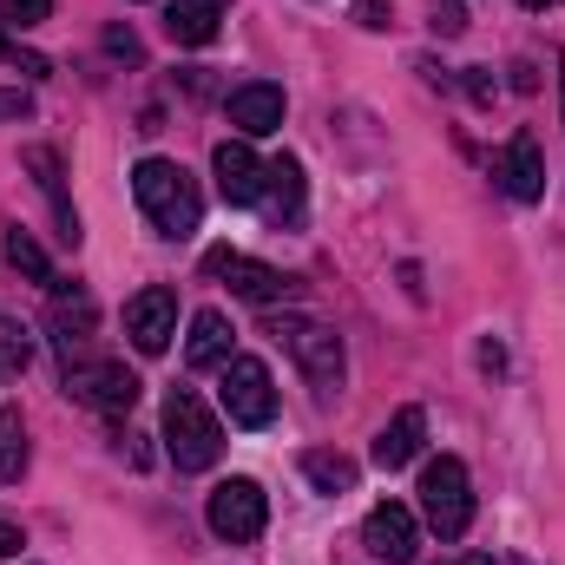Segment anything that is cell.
<instances>
[{
  "label": "cell",
  "instance_id": "cell-10",
  "mask_svg": "<svg viewBox=\"0 0 565 565\" xmlns=\"http://www.w3.org/2000/svg\"><path fill=\"white\" fill-rule=\"evenodd\" d=\"M362 546L388 565H408L422 553V526H415V513H408L402 500H382V507L362 520Z\"/></svg>",
  "mask_w": 565,
  "mask_h": 565
},
{
  "label": "cell",
  "instance_id": "cell-1",
  "mask_svg": "<svg viewBox=\"0 0 565 565\" xmlns=\"http://www.w3.org/2000/svg\"><path fill=\"white\" fill-rule=\"evenodd\" d=\"M132 198H139L145 224L158 237H171V244H184L198 231V217H204V191L178 158H139L132 164Z\"/></svg>",
  "mask_w": 565,
  "mask_h": 565
},
{
  "label": "cell",
  "instance_id": "cell-27",
  "mask_svg": "<svg viewBox=\"0 0 565 565\" xmlns=\"http://www.w3.org/2000/svg\"><path fill=\"white\" fill-rule=\"evenodd\" d=\"M106 53L126 60V66H139V40H132V26H113V33H106Z\"/></svg>",
  "mask_w": 565,
  "mask_h": 565
},
{
  "label": "cell",
  "instance_id": "cell-7",
  "mask_svg": "<svg viewBox=\"0 0 565 565\" xmlns=\"http://www.w3.org/2000/svg\"><path fill=\"white\" fill-rule=\"evenodd\" d=\"M66 395L79 402V408H93V415H132V402H139V375L126 369V362H73L66 369Z\"/></svg>",
  "mask_w": 565,
  "mask_h": 565
},
{
  "label": "cell",
  "instance_id": "cell-14",
  "mask_svg": "<svg viewBox=\"0 0 565 565\" xmlns=\"http://www.w3.org/2000/svg\"><path fill=\"white\" fill-rule=\"evenodd\" d=\"M20 164L33 171L40 198L53 204V217H60V244H66V250H79V237H86V231H79V211L66 204V184H60V151H53V145H26V151H20Z\"/></svg>",
  "mask_w": 565,
  "mask_h": 565
},
{
  "label": "cell",
  "instance_id": "cell-34",
  "mask_svg": "<svg viewBox=\"0 0 565 565\" xmlns=\"http://www.w3.org/2000/svg\"><path fill=\"white\" fill-rule=\"evenodd\" d=\"M559 86H565V60H559ZM559 106H565V99H559Z\"/></svg>",
  "mask_w": 565,
  "mask_h": 565
},
{
  "label": "cell",
  "instance_id": "cell-4",
  "mask_svg": "<svg viewBox=\"0 0 565 565\" xmlns=\"http://www.w3.org/2000/svg\"><path fill=\"white\" fill-rule=\"evenodd\" d=\"M422 513L447 546L467 540V526H473V487H467V467L454 454H440V460L422 467Z\"/></svg>",
  "mask_w": 565,
  "mask_h": 565
},
{
  "label": "cell",
  "instance_id": "cell-3",
  "mask_svg": "<svg viewBox=\"0 0 565 565\" xmlns=\"http://www.w3.org/2000/svg\"><path fill=\"white\" fill-rule=\"evenodd\" d=\"M164 454L178 460V473H204L224 454V422L198 402V388H171L164 395Z\"/></svg>",
  "mask_w": 565,
  "mask_h": 565
},
{
  "label": "cell",
  "instance_id": "cell-33",
  "mask_svg": "<svg viewBox=\"0 0 565 565\" xmlns=\"http://www.w3.org/2000/svg\"><path fill=\"white\" fill-rule=\"evenodd\" d=\"M460 565H493V559H460Z\"/></svg>",
  "mask_w": 565,
  "mask_h": 565
},
{
  "label": "cell",
  "instance_id": "cell-32",
  "mask_svg": "<svg viewBox=\"0 0 565 565\" xmlns=\"http://www.w3.org/2000/svg\"><path fill=\"white\" fill-rule=\"evenodd\" d=\"M520 7H533V13H546V7H559V0H520Z\"/></svg>",
  "mask_w": 565,
  "mask_h": 565
},
{
  "label": "cell",
  "instance_id": "cell-18",
  "mask_svg": "<svg viewBox=\"0 0 565 565\" xmlns=\"http://www.w3.org/2000/svg\"><path fill=\"white\" fill-rule=\"evenodd\" d=\"M422 440H427V415H422V408H402L395 422L375 434V467H388V473H395V467H408V460L422 454Z\"/></svg>",
  "mask_w": 565,
  "mask_h": 565
},
{
  "label": "cell",
  "instance_id": "cell-36",
  "mask_svg": "<svg viewBox=\"0 0 565 565\" xmlns=\"http://www.w3.org/2000/svg\"><path fill=\"white\" fill-rule=\"evenodd\" d=\"M526 565H533V559H526Z\"/></svg>",
  "mask_w": 565,
  "mask_h": 565
},
{
  "label": "cell",
  "instance_id": "cell-23",
  "mask_svg": "<svg viewBox=\"0 0 565 565\" xmlns=\"http://www.w3.org/2000/svg\"><path fill=\"white\" fill-rule=\"evenodd\" d=\"M33 362V342H26V322H13L0 309V369H26Z\"/></svg>",
  "mask_w": 565,
  "mask_h": 565
},
{
  "label": "cell",
  "instance_id": "cell-22",
  "mask_svg": "<svg viewBox=\"0 0 565 565\" xmlns=\"http://www.w3.org/2000/svg\"><path fill=\"white\" fill-rule=\"evenodd\" d=\"M20 473H26V422H20V408L7 402V408H0V480L13 487Z\"/></svg>",
  "mask_w": 565,
  "mask_h": 565
},
{
  "label": "cell",
  "instance_id": "cell-31",
  "mask_svg": "<svg viewBox=\"0 0 565 565\" xmlns=\"http://www.w3.org/2000/svg\"><path fill=\"white\" fill-rule=\"evenodd\" d=\"M20 546H26V540H20V526H13V520H7V513H0V559H13V553H20Z\"/></svg>",
  "mask_w": 565,
  "mask_h": 565
},
{
  "label": "cell",
  "instance_id": "cell-8",
  "mask_svg": "<svg viewBox=\"0 0 565 565\" xmlns=\"http://www.w3.org/2000/svg\"><path fill=\"white\" fill-rule=\"evenodd\" d=\"M204 270L217 282H231V296H244V302H264V309H277L296 296V277H282L270 264H257V257H244V250H211L204 257Z\"/></svg>",
  "mask_w": 565,
  "mask_h": 565
},
{
  "label": "cell",
  "instance_id": "cell-16",
  "mask_svg": "<svg viewBox=\"0 0 565 565\" xmlns=\"http://www.w3.org/2000/svg\"><path fill=\"white\" fill-rule=\"evenodd\" d=\"M231 335H237V329H231V316H224V309H198V316H191L184 362H191L198 375H204V369H224V362H231Z\"/></svg>",
  "mask_w": 565,
  "mask_h": 565
},
{
  "label": "cell",
  "instance_id": "cell-6",
  "mask_svg": "<svg viewBox=\"0 0 565 565\" xmlns=\"http://www.w3.org/2000/svg\"><path fill=\"white\" fill-rule=\"evenodd\" d=\"M217 402H224V415L237 427H270L277 422V382H270V369H264L257 355H231V362H224Z\"/></svg>",
  "mask_w": 565,
  "mask_h": 565
},
{
  "label": "cell",
  "instance_id": "cell-15",
  "mask_svg": "<svg viewBox=\"0 0 565 565\" xmlns=\"http://www.w3.org/2000/svg\"><path fill=\"white\" fill-rule=\"evenodd\" d=\"M93 296L79 289V282H53V335H60V349H66V362H73V349H86V335H93Z\"/></svg>",
  "mask_w": 565,
  "mask_h": 565
},
{
  "label": "cell",
  "instance_id": "cell-19",
  "mask_svg": "<svg viewBox=\"0 0 565 565\" xmlns=\"http://www.w3.org/2000/svg\"><path fill=\"white\" fill-rule=\"evenodd\" d=\"M264 204H270L277 224H302V164L296 158L264 164Z\"/></svg>",
  "mask_w": 565,
  "mask_h": 565
},
{
  "label": "cell",
  "instance_id": "cell-35",
  "mask_svg": "<svg viewBox=\"0 0 565 565\" xmlns=\"http://www.w3.org/2000/svg\"><path fill=\"white\" fill-rule=\"evenodd\" d=\"M0 375H7V369H0Z\"/></svg>",
  "mask_w": 565,
  "mask_h": 565
},
{
  "label": "cell",
  "instance_id": "cell-28",
  "mask_svg": "<svg viewBox=\"0 0 565 565\" xmlns=\"http://www.w3.org/2000/svg\"><path fill=\"white\" fill-rule=\"evenodd\" d=\"M355 20H362L369 33H382V26H388L395 13H388V0H355Z\"/></svg>",
  "mask_w": 565,
  "mask_h": 565
},
{
  "label": "cell",
  "instance_id": "cell-12",
  "mask_svg": "<svg viewBox=\"0 0 565 565\" xmlns=\"http://www.w3.org/2000/svg\"><path fill=\"white\" fill-rule=\"evenodd\" d=\"M211 171H217V191L224 204H264V158L244 139H224L211 151Z\"/></svg>",
  "mask_w": 565,
  "mask_h": 565
},
{
  "label": "cell",
  "instance_id": "cell-24",
  "mask_svg": "<svg viewBox=\"0 0 565 565\" xmlns=\"http://www.w3.org/2000/svg\"><path fill=\"white\" fill-rule=\"evenodd\" d=\"M427 26H434L440 40H460V33H467V13H460V0H427Z\"/></svg>",
  "mask_w": 565,
  "mask_h": 565
},
{
  "label": "cell",
  "instance_id": "cell-2",
  "mask_svg": "<svg viewBox=\"0 0 565 565\" xmlns=\"http://www.w3.org/2000/svg\"><path fill=\"white\" fill-rule=\"evenodd\" d=\"M270 335L282 342V355L309 375V388L329 402V395H342V382H349V355H342V335L329 329V322H316V316H270Z\"/></svg>",
  "mask_w": 565,
  "mask_h": 565
},
{
  "label": "cell",
  "instance_id": "cell-17",
  "mask_svg": "<svg viewBox=\"0 0 565 565\" xmlns=\"http://www.w3.org/2000/svg\"><path fill=\"white\" fill-rule=\"evenodd\" d=\"M224 13H231V0H171L164 7V33L178 46H204V40H217Z\"/></svg>",
  "mask_w": 565,
  "mask_h": 565
},
{
  "label": "cell",
  "instance_id": "cell-5",
  "mask_svg": "<svg viewBox=\"0 0 565 565\" xmlns=\"http://www.w3.org/2000/svg\"><path fill=\"white\" fill-rule=\"evenodd\" d=\"M204 520H211V533H217L224 546H250V540L264 533V520H270V500H264L257 480L237 473V480H217V487H211Z\"/></svg>",
  "mask_w": 565,
  "mask_h": 565
},
{
  "label": "cell",
  "instance_id": "cell-21",
  "mask_svg": "<svg viewBox=\"0 0 565 565\" xmlns=\"http://www.w3.org/2000/svg\"><path fill=\"white\" fill-rule=\"evenodd\" d=\"M7 264H13L26 282H46V289L60 282L53 277V264H46V250L33 244V231H20V224H7Z\"/></svg>",
  "mask_w": 565,
  "mask_h": 565
},
{
  "label": "cell",
  "instance_id": "cell-11",
  "mask_svg": "<svg viewBox=\"0 0 565 565\" xmlns=\"http://www.w3.org/2000/svg\"><path fill=\"white\" fill-rule=\"evenodd\" d=\"M282 86H270V79H250V86H237L231 99H224V119L244 132V139H270V132H282Z\"/></svg>",
  "mask_w": 565,
  "mask_h": 565
},
{
  "label": "cell",
  "instance_id": "cell-13",
  "mask_svg": "<svg viewBox=\"0 0 565 565\" xmlns=\"http://www.w3.org/2000/svg\"><path fill=\"white\" fill-rule=\"evenodd\" d=\"M493 178H500L507 198H520V204L546 198V158H540V139H533V132H513L507 151H500V164H493Z\"/></svg>",
  "mask_w": 565,
  "mask_h": 565
},
{
  "label": "cell",
  "instance_id": "cell-29",
  "mask_svg": "<svg viewBox=\"0 0 565 565\" xmlns=\"http://www.w3.org/2000/svg\"><path fill=\"white\" fill-rule=\"evenodd\" d=\"M26 113H33V99L13 93V86H0V126H7V119H26Z\"/></svg>",
  "mask_w": 565,
  "mask_h": 565
},
{
  "label": "cell",
  "instance_id": "cell-26",
  "mask_svg": "<svg viewBox=\"0 0 565 565\" xmlns=\"http://www.w3.org/2000/svg\"><path fill=\"white\" fill-rule=\"evenodd\" d=\"M53 13V0H0V20L7 26H40Z\"/></svg>",
  "mask_w": 565,
  "mask_h": 565
},
{
  "label": "cell",
  "instance_id": "cell-25",
  "mask_svg": "<svg viewBox=\"0 0 565 565\" xmlns=\"http://www.w3.org/2000/svg\"><path fill=\"white\" fill-rule=\"evenodd\" d=\"M0 66H20V73H26V79H46V73H53V66H46V60H40V53H26V46H20V40H0Z\"/></svg>",
  "mask_w": 565,
  "mask_h": 565
},
{
  "label": "cell",
  "instance_id": "cell-30",
  "mask_svg": "<svg viewBox=\"0 0 565 565\" xmlns=\"http://www.w3.org/2000/svg\"><path fill=\"white\" fill-rule=\"evenodd\" d=\"M467 93L487 106V99H493V73H487V66H467Z\"/></svg>",
  "mask_w": 565,
  "mask_h": 565
},
{
  "label": "cell",
  "instance_id": "cell-9",
  "mask_svg": "<svg viewBox=\"0 0 565 565\" xmlns=\"http://www.w3.org/2000/svg\"><path fill=\"white\" fill-rule=\"evenodd\" d=\"M126 335H132L139 355H164L171 349V335H178V296L164 282H151V289H139L126 302Z\"/></svg>",
  "mask_w": 565,
  "mask_h": 565
},
{
  "label": "cell",
  "instance_id": "cell-20",
  "mask_svg": "<svg viewBox=\"0 0 565 565\" xmlns=\"http://www.w3.org/2000/svg\"><path fill=\"white\" fill-rule=\"evenodd\" d=\"M302 480H309L316 493H349V487H355V460L316 447V454H302Z\"/></svg>",
  "mask_w": 565,
  "mask_h": 565
}]
</instances>
